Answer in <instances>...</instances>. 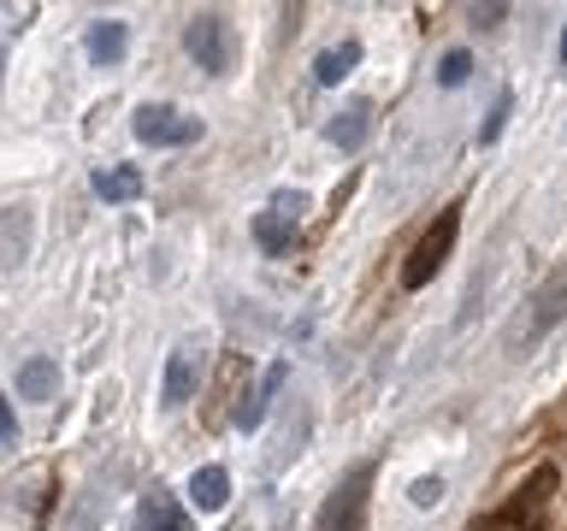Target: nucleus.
Listing matches in <instances>:
<instances>
[{"label":"nucleus","mask_w":567,"mask_h":531,"mask_svg":"<svg viewBox=\"0 0 567 531\" xmlns=\"http://www.w3.org/2000/svg\"><path fill=\"white\" fill-rule=\"evenodd\" d=\"M60 396V366L48 361V354H35V361L18 366V402H53Z\"/></svg>","instance_id":"nucleus-12"},{"label":"nucleus","mask_w":567,"mask_h":531,"mask_svg":"<svg viewBox=\"0 0 567 531\" xmlns=\"http://www.w3.org/2000/svg\"><path fill=\"white\" fill-rule=\"evenodd\" d=\"M184 48L207 77H225V71L237 65V30H230L225 12H195L184 24Z\"/></svg>","instance_id":"nucleus-2"},{"label":"nucleus","mask_w":567,"mask_h":531,"mask_svg":"<svg viewBox=\"0 0 567 531\" xmlns=\"http://www.w3.org/2000/svg\"><path fill=\"white\" fill-rule=\"evenodd\" d=\"M561 65H567V30H561Z\"/></svg>","instance_id":"nucleus-24"},{"label":"nucleus","mask_w":567,"mask_h":531,"mask_svg":"<svg viewBox=\"0 0 567 531\" xmlns=\"http://www.w3.org/2000/svg\"><path fill=\"white\" fill-rule=\"evenodd\" d=\"M202 372H207V343L202 336H177L172 354H166V384H159V407L177 414V407L195 402V389H202Z\"/></svg>","instance_id":"nucleus-5"},{"label":"nucleus","mask_w":567,"mask_h":531,"mask_svg":"<svg viewBox=\"0 0 567 531\" xmlns=\"http://www.w3.org/2000/svg\"><path fill=\"white\" fill-rule=\"evenodd\" d=\"M508 106H514V95L503 88V95H496V106H491V118H485V131H478V142H485V148H491L496 136H503V124H508Z\"/></svg>","instance_id":"nucleus-19"},{"label":"nucleus","mask_w":567,"mask_h":531,"mask_svg":"<svg viewBox=\"0 0 567 531\" xmlns=\"http://www.w3.org/2000/svg\"><path fill=\"white\" fill-rule=\"evenodd\" d=\"M124 531H189V513L177 508L166 490H148V496L136 502V520L124 525Z\"/></svg>","instance_id":"nucleus-11"},{"label":"nucleus","mask_w":567,"mask_h":531,"mask_svg":"<svg viewBox=\"0 0 567 531\" xmlns=\"http://www.w3.org/2000/svg\"><path fill=\"white\" fill-rule=\"evenodd\" d=\"M124 48H131V24H124V18H95V24H89V35H83V53H89L95 65H118Z\"/></svg>","instance_id":"nucleus-10"},{"label":"nucleus","mask_w":567,"mask_h":531,"mask_svg":"<svg viewBox=\"0 0 567 531\" xmlns=\"http://www.w3.org/2000/svg\"><path fill=\"white\" fill-rule=\"evenodd\" d=\"M0 442H18V414H12L7 396H0Z\"/></svg>","instance_id":"nucleus-22"},{"label":"nucleus","mask_w":567,"mask_h":531,"mask_svg":"<svg viewBox=\"0 0 567 531\" xmlns=\"http://www.w3.org/2000/svg\"><path fill=\"white\" fill-rule=\"evenodd\" d=\"M24 248H30V207L18 201L0 219V266H24Z\"/></svg>","instance_id":"nucleus-14"},{"label":"nucleus","mask_w":567,"mask_h":531,"mask_svg":"<svg viewBox=\"0 0 567 531\" xmlns=\"http://www.w3.org/2000/svg\"><path fill=\"white\" fill-rule=\"evenodd\" d=\"M408 502H414V508H437V502H443V478H414Z\"/></svg>","instance_id":"nucleus-21"},{"label":"nucleus","mask_w":567,"mask_h":531,"mask_svg":"<svg viewBox=\"0 0 567 531\" xmlns=\"http://www.w3.org/2000/svg\"><path fill=\"white\" fill-rule=\"evenodd\" d=\"M284 384H290V366L272 361V366H266V378H260V389H255V396H243V402H237V414H230V419H237V431H260L266 407L284 396Z\"/></svg>","instance_id":"nucleus-8"},{"label":"nucleus","mask_w":567,"mask_h":531,"mask_svg":"<svg viewBox=\"0 0 567 531\" xmlns=\"http://www.w3.org/2000/svg\"><path fill=\"white\" fill-rule=\"evenodd\" d=\"M296 219H284V212H272V207H266V212H255V242L266 248V254H290V242H296Z\"/></svg>","instance_id":"nucleus-16"},{"label":"nucleus","mask_w":567,"mask_h":531,"mask_svg":"<svg viewBox=\"0 0 567 531\" xmlns=\"http://www.w3.org/2000/svg\"><path fill=\"white\" fill-rule=\"evenodd\" d=\"M561 319H567V266H561V272L544 283L538 295L526 301L520 313H514V325H508V336H503V343H508L514 354H520V348H532V343H538V336H544L549 325H561Z\"/></svg>","instance_id":"nucleus-4"},{"label":"nucleus","mask_w":567,"mask_h":531,"mask_svg":"<svg viewBox=\"0 0 567 531\" xmlns=\"http://www.w3.org/2000/svg\"><path fill=\"white\" fill-rule=\"evenodd\" d=\"M372 478H379V467H372V460H354V467L331 485V496H326V508H319L313 531H367Z\"/></svg>","instance_id":"nucleus-1"},{"label":"nucleus","mask_w":567,"mask_h":531,"mask_svg":"<svg viewBox=\"0 0 567 531\" xmlns=\"http://www.w3.org/2000/svg\"><path fill=\"white\" fill-rule=\"evenodd\" d=\"M131 131H136V142H148V148H189V142H202V118L177 113L166 101H148V106H136Z\"/></svg>","instance_id":"nucleus-6"},{"label":"nucleus","mask_w":567,"mask_h":531,"mask_svg":"<svg viewBox=\"0 0 567 531\" xmlns=\"http://www.w3.org/2000/svg\"><path fill=\"white\" fill-rule=\"evenodd\" d=\"M95 195H101V201H136V195H142V171L136 166H101L95 171Z\"/></svg>","instance_id":"nucleus-17"},{"label":"nucleus","mask_w":567,"mask_h":531,"mask_svg":"<svg viewBox=\"0 0 567 531\" xmlns=\"http://www.w3.org/2000/svg\"><path fill=\"white\" fill-rule=\"evenodd\" d=\"M467 77H473V53H467V48H450V53L437 60V83H443V88H461Z\"/></svg>","instance_id":"nucleus-18"},{"label":"nucleus","mask_w":567,"mask_h":531,"mask_svg":"<svg viewBox=\"0 0 567 531\" xmlns=\"http://www.w3.org/2000/svg\"><path fill=\"white\" fill-rule=\"evenodd\" d=\"M455 237H461V207H443L437 225L414 242V254H408V266H402V290H425V283H432L443 266H450Z\"/></svg>","instance_id":"nucleus-3"},{"label":"nucleus","mask_w":567,"mask_h":531,"mask_svg":"<svg viewBox=\"0 0 567 531\" xmlns=\"http://www.w3.org/2000/svg\"><path fill=\"white\" fill-rule=\"evenodd\" d=\"M354 65H361V42H337V48H326V53L313 60V83L337 88V83H343Z\"/></svg>","instance_id":"nucleus-15"},{"label":"nucleus","mask_w":567,"mask_h":531,"mask_svg":"<svg viewBox=\"0 0 567 531\" xmlns=\"http://www.w3.org/2000/svg\"><path fill=\"white\" fill-rule=\"evenodd\" d=\"M0 77H7V42H0Z\"/></svg>","instance_id":"nucleus-23"},{"label":"nucleus","mask_w":567,"mask_h":531,"mask_svg":"<svg viewBox=\"0 0 567 531\" xmlns=\"http://www.w3.org/2000/svg\"><path fill=\"white\" fill-rule=\"evenodd\" d=\"M367 136H372V101H349L343 113H337L326 124V142L337 154H354V148H367Z\"/></svg>","instance_id":"nucleus-9"},{"label":"nucleus","mask_w":567,"mask_h":531,"mask_svg":"<svg viewBox=\"0 0 567 531\" xmlns=\"http://www.w3.org/2000/svg\"><path fill=\"white\" fill-rule=\"evenodd\" d=\"M549 485H556V472H538V478H532V490H520L508 508L485 513L473 531H544V490Z\"/></svg>","instance_id":"nucleus-7"},{"label":"nucleus","mask_w":567,"mask_h":531,"mask_svg":"<svg viewBox=\"0 0 567 531\" xmlns=\"http://www.w3.org/2000/svg\"><path fill=\"white\" fill-rule=\"evenodd\" d=\"M230 502V472L225 467H202L189 478V508L195 513H219Z\"/></svg>","instance_id":"nucleus-13"},{"label":"nucleus","mask_w":567,"mask_h":531,"mask_svg":"<svg viewBox=\"0 0 567 531\" xmlns=\"http://www.w3.org/2000/svg\"><path fill=\"white\" fill-rule=\"evenodd\" d=\"M230 531H243V525H230Z\"/></svg>","instance_id":"nucleus-25"},{"label":"nucleus","mask_w":567,"mask_h":531,"mask_svg":"<svg viewBox=\"0 0 567 531\" xmlns=\"http://www.w3.org/2000/svg\"><path fill=\"white\" fill-rule=\"evenodd\" d=\"M313 201H308V195H301V189H278L272 195V212H284V219H296L301 225V212H308Z\"/></svg>","instance_id":"nucleus-20"}]
</instances>
